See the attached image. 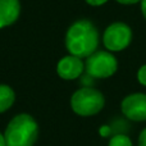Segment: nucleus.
<instances>
[{"mask_svg": "<svg viewBox=\"0 0 146 146\" xmlns=\"http://www.w3.org/2000/svg\"><path fill=\"white\" fill-rule=\"evenodd\" d=\"M99 44V33L88 21H78L69 27L66 36V46L71 55L86 58L95 53Z\"/></svg>", "mask_w": 146, "mask_h": 146, "instance_id": "1", "label": "nucleus"}, {"mask_svg": "<svg viewBox=\"0 0 146 146\" xmlns=\"http://www.w3.org/2000/svg\"><path fill=\"white\" fill-rule=\"evenodd\" d=\"M38 136V126L30 114L14 117L5 129L7 146H33Z\"/></svg>", "mask_w": 146, "mask_h": 146, "instance_id": "2", "label": "nucleus"}, {"mask_svg": "<svg viewBox=\"0 0 146 146\" xmlns=\"http://www.w3.org/2000/svg\"><path fill=\"white\" fill-rule=\"evenodd\" d=\"M72 109L76 114L87 117L99 113L104 106V96L100 91L91 87L77 90L71 99Z\"/></svg>", "mask_w": 146, "mask_h": 146, "instance_id": "3", "label": "nucleus"}, {"mask_svg": "<svg viewBox=\"0 0 146 146\" xmlns=\"http://www.w3.org/2000/svg\"><path fill=\"white\" fill-rule=\"evenodd\" d=\"M117 59L113 54L106 51H98L91 54L86 62L87 74L94 78H106L110 77L117 71Z\"/></svg>", "mask_w": 146, "mask_h": 146, "instance_id": "4", "label": "nucleus"}, {"mask_svg": "<svg viewBox=\"0 0 146 146\" xmlns=\"http://www.w3.org/2000/svg\"><path fill=\"white\" fill-rule=\"evenodd\" d=\"M131 28L122 22L110 25L104 32V45L111 51L123 50L131 42Z\"/></svg>", "mask_w": 146, "mask_h": 146, "instance_id": "5", "label": "nucleus"}, {"mask_svg": "<svg viewBox=\"0 0 146 146\" xmlns=\"http://www.w3.org/2000/svg\"><path fill=\"white\" fill-rule=\"evenodd\" d=\"M122 111L132 121H146V95L132 94L122 101Z\"/></svg>", "mask_w": 146, "mask_h": 146, "instance_id": "6", "label": "nucleus"}, {"mask_svg": "<svg viewBox=\"0 0 146 146\" xmlns=\"http://www.w3.org/2000/svg\"><path fill=\"white\" fill-rule=\"evenodd\" d=\"M83 63L81 58L74 55H68L60 59L56 66V72L64 80H74L80 77L83 72Z\"/></svg>", "mask_w": 146, "mask_h": 146, "instance_id": "7", "label": "nucleus"}, {"mask_svg": "<svg viewBox=\"0 0 146 146\" xmlns=\"http://www.w3.org/2000/svg\"><path fill=\"white\" fill-rule=\"evenodd\" d=\"M21 13L19 0H0V28L10 26Z\"/></svg>", "mask_w": 146, "mask_h": 146, "instance_id": "8", "label": "nucleus"}, {"mask_svg": "<svg viewBox=\"0 0 146 146\" xmlns=\"http://www.w3.org/2000/svg\"><path fill=\"white\" fill-rule=\"evenodd\" d=\"M14 91L7 85H0V113L10 108L14 103Z\"/></svg>", "mask_w": 146, "mask_h": 146, "instance_id": "9", "label": "nucleus"}, {"mask_svg": "<svg viewBox=\"0 0 146 146\" xmlns=\"http://www.w3.org/2000/svg\"><path fill=\"white\" fill-rule=\"evenodd\" d=\"M109 146H132V142L124 135H117L110 140Z\"/></svg>", "mask_w": 146, "mask_h": 146, "instance_id": "10", "label": "nucleus"}, {"mask_svg": "<svg viewBox=\"0 0 146 146\" xmlns=\"http://www.w3.org/2000/svg\"><path fill=\"white\" fill-rule=\"evenodd\" d=\"M137 78H139L140 83H142L144 86H146V66L140 68L139 74H137Z\"/></svg>", "mask_w": 146, "mask_h": 146, "instance_id": "11", "label": "nucleus"}, {"mask_svg": "<svg viewBox=\"0 0 146 146\" xmlns=\"http://www.w3.org/2000/svg\"><path fill=\"white\" fill-rule=\"evenodd\" d=\"M139 146H146V128L141 132L139 139Z\"/></svg>", "mask_w": 146, "mask_h": 146, "instance_id": "12", "label": "nucleus"}, {"mask_svg": "<svg viewBox=\"0 0 146 146\" xmlns=\"http://www.w3.org/2000/svg\"><path fill=\"white\" fill-rule=\"evenodd\" d=\"M109 133H110V128H109L108 126H104V127H101V128H100V135L103 137L109 136Z\"/></svg>", "mask_w": 146, "mask_h": 146, "instance_id": "13", "label": "nucleus"}, {"mask_svg": "<svg viewBox=\"0 0 146 146\" xmlns=\"http://www.w3.org/2000/svg\"><path fill=\"white\" fill-rule=\"evenodd\" d=\"M86 1H87L90 5H95V7H98V5H103L104 3H106L108 0H86Z\"/></svg>", "mask_w": 146, "mask_h": 146, "instance_id": "14", "label": "nucleus"}, {"mask_svg": "<svg viewBox=\"0 0 146 146\" xmlns=\"http://www.w3.org/2000/svg\"><path fill=\"white\" fill-rule=\"evenodd\" d=\"M121 4H136V3L141 1V0H117Z\"/></svg>", "mask_w": 146, "mask_h": 146, "instance_id": "15", "label": "nucleus"}, {"mask_svg": "<svg viewBox=\"0 0 146 146\" xmlns=\"http://www.w3.org/2000/svg\"><path fill=\"white\" fill-rule=\"evenodd\" d=\"M141 10L144 17L146 18V0H141Z\"/></svg>", "mask_w": 146, "mask_h": 146, "instance_id": "16", "label": "nucleus"}, {"mask_svg": "<svg viewBox=\"0 0 146 146\" xmlns=\"http://www.w3.org/2000/svg\"><path fill=\"white\" fill-rule=\"evenodd\" d=\"M0 146H7V142H5V137L4 135L0 133Z\"/></svg>", "mask_w": 146, "mask_h": 146, "instance_id": "17", "label": "nucleus"}]
</instances>
